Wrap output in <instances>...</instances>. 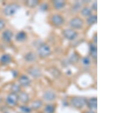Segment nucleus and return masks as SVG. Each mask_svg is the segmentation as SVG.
Masks as SVG:
<instances>
[{"label":"nucleus","mask_w":128,"mask_h":113,"mask_svg":"<svg viewBox=\"0 0 128 113\" xmlns=\"http://www.w3.org/2000/svg\"><path fill=\"white\" fill-rule=\"evenodd\" d=\"M45 113H54L55 111V107L53 104H47L44 108Z\"/></svg>","instance_id":"nucleus-20"},{"label":"nucleus","mask_w":128,"mask_h":113,"mask_svg":"<svg viewBox=\"0 0 128 113\" xmlns=\"http://www.w3.org/2000/svg\"><path fill=\"white\" fill-rule=\"evenodd\" d=\"M82 63L84 65H89L90 63V59L88 58V57H84V58L82 59Z\"/></svg>","instance_id":"nucleus-26"},{"label":"nucleus","mask_w":128,"mask_h":113,"mask_svg":"<svg viewBox=\"0 0 128 113\" xmlns=\"http://www.w3.org/2000/svg\"><path fill=\"white\" fill-rule=\"evenodd\" d=\"M63 34L64 37L68 40H73L77 36V33L71 29H67L63 30Z\"/></svg>","instance_id":"nucleus-5"},{"label":"nucleus","mask_w":128,"mask_h":113,"mask_svg":"<svg viewBox=\"0 0 128 113\" xmlns=\"http://www.w3.org/2000/svg\"><path fill=\"white\" fill-rule=\"evenodd\" d=\"M12 61V57L9 54H5L2 55L0 58V63L2 65H8Z\"/></svg>","instance_id":"nucleus-12"},{"label":"nucleus","mask_w":128,"mask_h":113,"mask_svg":"<svg viewBox=\"0 0 128 113\" xmlns=\"http://www.w3.org/2000/svg\"><path fill=\"white\" fill-rule=\"evenodd\" d=\"M83 16L87 17V16H90L92 14V10L90 8L88 7H85L82 10L81 12Z\"/></svg>","instance_id":"nucleus-19"},{"label":"nucleus","mask_w":128,"mask_h":113,"mask_svg":"<svg viewBox=\"0 0 128 113\" xmlns=\"http://www.w3.org/2000/svg\"><path fill=\"white\" fill-rule=\"evenodd\" d=\"M88 108L90 110H96L98 106V102H97V98H92L89 99L86 102Z\"/></svg>","instance_id":"nucleus-8"},{"label":"nucleus","mask_w":128,"mask_h":113,"mask_svg":"<svg viewBox=\"0 0 128 113\" xmlns=\"http://www.w3.org/2000/svg\"><path fill=\"white\" fill-rule=\"evenodd\" d=\"M36 55L34 54V53L32 52H30L28 53V54H26L25 56H24V59L26 61L28 62H34L36 60Z\"/></svg>","instance_id":"nucleus-16"},{"label":"nucleus","mask_w":128,"mask_h":113,"mask_svg":"<svg viewBox=\"0 0 128 113\" xmlns=\"http://www.w3.org/2000/svg\"><path fill=\"white\" fill-rule=\"evenodd\" d=\"M20 87L19 85H16V84H14L11 87V90L12 92H13V93H15L16 94V92H20Z\"/></svg>","instance_id":"nucleus-24"},{"label":"nucleus","mask_w":128,"mask_h":113,"mask_svg":"<svg viewBox=\"0 0 128 113\" xmlns=\"http://www.w3.org/2000/svg\"><path fill=\"white\" fill-rule=\"evenodd\" d=\"M47 8H48V5H47V4H42L40 7V10H42V11H46V10L47 9Z\"/></svg>","instance_id":"nucleus-27"},{"label":"nucleus","mask_w":128,"mask_h":113,"mask_svg":"<svg viewBox=\"0 0 128 113\" xmlns=\"http://www.w3.org/2000/svg\"><path fill=\"white\" fill-rule=\"evenodd\" d=\"M70 24L72 28L79 29L83 25V21L79 18H75L70 21Z\"/></svg>","instance_id":"nucleus-6"},{"label":"nucleus","mask_w":128,"mask_h":113,"mask_svg":"<svg viewBox=\"0 0 128 113\" xmlns=\"http://www.w3.org/2000/svg\"><path fill=\"white\" fill-rule=\"evenodd\" d=\"M20 9L19 5L16 4H11L8 5L7 7L4 9V13L6 16H12L14 15L18 9Z\"/></svg>","instance_id":"nucleus-2"},{"label":"nucleus","mask_w":128,"mask_h":113,"mask_svg":"<svg viewBox=\"0 0 128 113\" xmlns=\"http://www.w3.org/2000/svg\"><path fill=\"white\" fill-rule=\"evenodd\" d=\"M20 83L23 86H28L30 85L31 81L29 78L25 75H22L19 78Z\"/></svg>","instance_id":"nucleus-11"},{"label":"nucleus","mask_w":128,"mask_h":113,"mask_svg":"<svg viewBox=\"0 0 128 113\" xmlns=\"http://www.w3.org/2000/svg\"><path fill=\"white\" fill-rule=\"evenodd\" d=\"M5 113H8V112H5Z\"/></svg>","instance_id":"nucleus-32"},{"label":"nucleus","mask_w":128,"mask_h":113,"mask_svg":"<svg viewBox=\"0 0 128 113\" xmlns=\"http://www.w3.org/2000/svg\"><path fill=\"white\" fill-rule=\"evenodd\" d=\"M54 7L56 9H60L64 7L66 5V2L62 0H56L53 2Z\"/></svg>","instance_id":"nucleus-15"},{"label":"nucleus","mask_w":128,"mask_h":113,"mask_svg":"<svg viewBox=\"0 0 128 113\" xmlns=\"http://www.w3.org/2000/svg\"><path fill=\"white\" fill-rule=\"evenodd\" d=\"M51 21L56 26H60L64 22V18L59 14H54L51 17Z\"/></svg>","instance_id":"nucleus-7"},{"label":"nucleus","mask_w":128,"mask_h":113,"mask_svg":"<svg viewBox=\"0 0 128 113\" xmlns=\"http://www.w3.org/2000/svg\"><path fill=\"white\" fill-rule=\"evenodd\" d=\"M39 3L38 1H36V0H29V1H26V4L28 7H30V8H34L36 7V6L38 5Z\"/></svg>","instance_id":"nucleus-23"},{"label":"nucleus","mask_w":128,"mask_h":113,"mask_svg":"<svg viewBox=\"0 0 128 113\" xmlns=\"http://www.w3.org/2000/svg\"><path fill=\"white\" fill-rule=\"evenodd\" d=\"M38 53L40 57L44 58L51 54V49L46 44L41 45L38 49Z\"/></svg>","instance_id":"nucleus-3"},{"label":"nucleus","mask_w":128,"mask_h":113,"mask_svg":"<svg viewBox=\"0 0 128 113\" xmlns=\"http://www.w3.org/2000/svg\"><path fill=\"white\" fill-rule=\"evenodd\" d=\"M85 113H95V112L93 111H88L85 112Z\"/></svg>","instance_id":"nucleus-30"},{"label":"nucleus","mask_w":128,"mask_h":113,"mask_svg":"<svg viewBox=\"0 0 128 113\" xmlns=\"http://www.w3.org/2000/svg\"><path fill=\"white\" fill-rule=\"evenodd\" d=\"M28 73L34 77H38L41 74L40 70L35 68V67H32V68L28 70Z\"/></svg>","instance_id":"nucleus-17"},{"label":"nucleus","mask_w":128,"mask_h":113,"mask_svg":"<svg viewBox=\"0 0 128 113\" xmlns=\"http://www.w3.org/2000/svg\"><path fill=\"white\" fill-rule=\"evenodd\" d=\"M42 105V102L41 100H35L33 102L32 104V107L34 109H38V108H40Z\"/></svg>","instance_id":"nucleus-22"},{"label":"nucleus","mask_w":128,"mask_h":113,"mask_svg":"<svg viewBox=\"0 0 128 113\" xmlns=\"http://www.w3.org/2000/svg\"><path fill=\"white\" fill-rule=\"evenodd\" d=\"M71 102L74 107L77 108H81L86 104V100L85 98L82 96H75L72 98Z\"/></svg>","instance_id":"nucleus-1"},{"label":"nucleus","mask_w":128,"mask_h":113,"mask_svg":"<svg viewBox=\"0 0 128 113\" xmlns=\"http://www.w3.org/2000/svg\"><path fill=\"white\" fill-rule=\"evenodd\" d=\"M18 97L16 94L11 92L8 95L6 98V103L8 105L10 106H14L16 105V103L18 102Z\"/></svg>","instance_id":"nucleus-4"},{"label":"nucleus","mask_w":128,"mask_h":113,"mask_svg":"<svg viewBox=\"0 0 128 113\" xmlns=\"http://www.w3.org/2000/svg\"><path fill=\"white\" fill-rule=\"evenodd\" d=\"M97 20H98V17H97L96 15L90 16L88 18L86 22H87V23L89 25H93L96 23L97 22Z\"/></svg>","instance_id":"nucleus-21"},{"label":"nucleus","mask_w":128,"mask_h":113,"mask_svg":"<svg viewBox=\"0 0 128 113\" xmlns=\"http://www.w3.org/2000/svg\"><path fill=\"white\" fill-rule=\"evenodd\" d=\"M90 54L92 57L94 58H96L97 57V48L95 45L90 44Z\"/></svg>","instance_id":"nucleus-18"},{"label":"nucleus","mask_w":128,"mask_h":113,"mask_svg":"<svg viewBox=\"0 0 128 113\" xmlns=\"http://www.w3.org/2000/svg\"><path fill=\"white\" fill-rule=\"evenodd\" d=\"M92 8L94 10H97V2H95V3H94V4H93L92 5Z\"/></svg>","instance_id":"nucleus-29"},{"label":"nucleus","mask_w":128,"mask_h":113,"mask_svg":"<svg viewBox=\"0 0 128 113\" xmlns=\"http://www.w3.org/2000/svg\"><path fill=\"white\" fill-rule=\"evenodd\" d=\"M43 98L44 100H47V101H51L56 98V95L54 92L48 91L43 94Z\"/></svg>","instance_id":"nucleus-10"},{"label":"nucleus","mask_w":128,"mask_h":113,"mask_svg":"<svg viewBox=\"0 0 128 113\" xmlns=\"http://www.w3.org/2000/svg\"><path fill=\"white\" fill-rule=\"evenodd\" d=\"M5 26V22L3 20L0 19V30L3 29V28Z\"/></svg>","instance_id":"nucleus-28"},{"label":"nucleus","mask_w":128,"mask_h":113,"mask_svg":"<svg viewBox=\"0 0 128 113\" xmlns=\"http://www.w3.org/2000/svg\"><path fill=\"white\" fill-rule=\"evenodd\" d=\"M97 37L96 36V37H94V42H96V43H97Z\"/></svg>","instance_id":"nucleus-31"},{"label":"nucleus","mask_w":128,"mask_h":113,"mask_svg":"<svg viewBox=\"0 0 128 113\" xmlns=\"http://www.w3.org/2000/svg\"><path fill=\"white\" fill-rule=\"evenodd\" d=\"M18 99H20V101L24 103H26L29 100V96H28V95L24 92H20V95L18 96Z\"/></svg>","instance_id":"nucleus-13"},{"label":"nucleus","mask_w":128,"mask_h":113,"mask_svg":"<svg viewBox=\"0 0 128 113\" xmlns=\"http://www.w3.org/2000/svg\"><path fill=\"white\" fill-rule=\"evenodd\" d=\"M13 37V33L9 30H6L2 34V38L5 42H9Z\"/></svg>","instance_id":"nucleus-9"},{"label":"nucleus","mask_w":128,"mask_h":113,"mask_svg":"<svg viewBox=\"0 0 128 113\" xmlns=\"http://www.w3.org/2000/svg\"><path fill=\"white\" fill-rule=\"evenodd\" d=\"M26 38L27 35L26 33L23 32V31H21V32L18 33L16 36V40L18 41V42H23V41L26 40Z\"/></svg>","instance_id":"nucleus-14"},{"label":"nucleus","mask_w":128,"mask_h":113,"mask_svg":"<svg viewBox=\"0 0 128 113\" xmlns=\"http://www.w3.org/2000/svg\"><path fill=\"white\" fill-rule=\"evenodd\" d=\"M20 110L24 113H30L31 112V108L26 106H20Z\"/></svg>","instance_id":"nucleus-25"}]
</instances>
